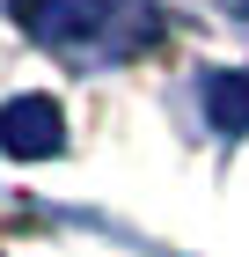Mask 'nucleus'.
Masks as SVG:
<instances>
[{
    "mask_svg": "<svg viewBox=\"0 0 249 257\" xmlns=\"http://www.w3.org/2000/svg\"><path fill=\"white\" fill-rule=\"evenodd\" d=\"M205 118H212V133H249V74H227V66H212L205 81Z\"/></svg>",
    "mask_w": 249,
    "mask_h": 257,
    "instance_id": "3",
    "label": "nucleus"
},
{
    "mask_svg": "<svg viewBox=\"0 0 249 257\" xmlns=\"http://www.w3.org/2000/svg\"><path fill=\"white\" fill-rule=\"evenodd\" d=\"M22 30L66 59L96 66V59H125L154 37V15L147 0H15Z\"/></svg>",
    "mask_w": 249,
    "mask_h": 257,
    "instance_id": "1",
    "label": "nucleus"
},
{
    "mask_svg": "<svg viewBox=\"0 0 249 257\" xmlns=\"http://www.w3.org/2000/svg\"><path fill=\"white\" fill-rule=\"evenodd\" d=\"M0 147L22 162H44L66 147V118H59V103L52 96H15L8 110H0Z\"/></svg>",
    "mask_w": 249,
    "mask_h": 257,
    "instance_id": "2",
    "label": "nucleus"
},
{
    "mask_svg": "<svg viewBox=\"0 0 249 257\" xmlns=\"http://www.w3.org/2000/svg\"><path fill=\"white\" fill-rule=\"evenodd\" d=\"M227 8H234V15H249V0H227Z\"/></svg>",
    "mask_w": 249,
    "mask_h": 257,
    "instance_id": "4",
    "label": "nucleus"
}]
</instances>
